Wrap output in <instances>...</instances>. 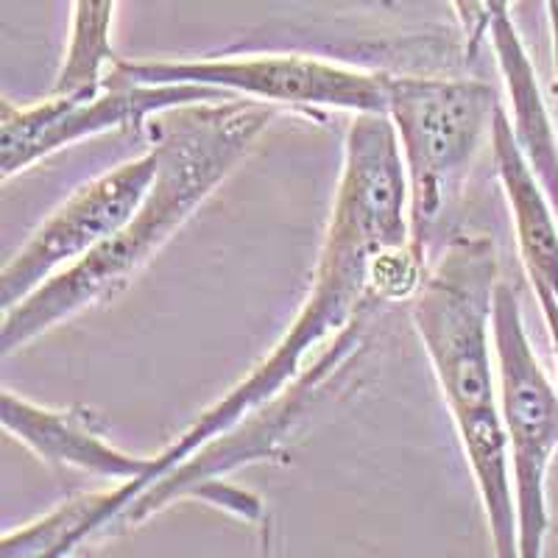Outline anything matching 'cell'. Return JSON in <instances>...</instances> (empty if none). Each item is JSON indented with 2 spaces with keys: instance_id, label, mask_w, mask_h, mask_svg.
<instances>
[{
  "instance_id": "cell-6",
  "label": "cell",
  "mask_w": 558,
  "mask_h": 558,
  "mask_svg": "<svg viewBox=\"0 0 558 558\" xmlns=\"http://www.w3.org/2000/svg\"><path fill=\"white\" fill-rule=\"evenodd\" d=\"M114 76L143 84H202L232 96L266 104L311 109H343L352 114H386L391 76L380 70L343 68L316 57L268 53L241 59H191V62H126L112 64Z\"/></svg>"
},
{
  "instance_id": "cell-5",
  "label": "cell",
  "mask_w": 558,
  "mask_h": 558,
  "mask_svg": "<svg viewBox=\"0 0 558 558\" xmlns=\"http://www.w3.org/2000/svg\"><path fill=\"white\" fill-rule=\"evenodd\" d=\"M495 352L517 497V556L539 558L550 531L545 483L558 452V391L533 352L520 299L508 282L495 293Z\"/></svg>"
},
{
  "instance_id": "cell-4",
  "label": "cell",
  "mask_w": 558,
  "mask_h": 558,
  "mask_svg": "<svg viewBox=\"0 0 558 558\" xmlns=\"http://www.w3.org/2000/svg\"><path fill=\"white\" fill-rule=\"evenodd\" d=\"M497 107L495 87L477 78L391 76L386 114L405 162L411 243L422 257L483 137L492 132Z\"/></svg>"
},
{
  "instance_id": "cell-11",
  "label": "cell",
  "mask_w": 558,
  "mask_h": 558,
  "mask_svg": "<svg viewBox=\"0 0 558 558\" xmlns=\"http://www.w3.org/2000/svg\"><path fill=\"white\" fill-rule=\"evenodd\" d=\"M114 3L118 0H73L70 43L59 64L53 93L98 89L118 62L112 48Z\"/></svg>"
},
{
  "instance_id": "cell-10",
  "label": "cell",
  "mask_w": 558,
  "mask_h": 558,
  "mask_svg": "<svg viewBox=\"0 0 558 558\" xmlns=\"http://www.w3.org/2000/svg\"><path fill=\"white\" fill-rule=\"evenodd\" d=\"M488 39L495 45L497 64L502 70V78L508 84L511 109H514V132L520 140L522 151L531 162L533 173L539 179L542 191L553 207V216L558 221V137L553 129L550 112L542 101L539 84H536V70L527 59L525 45L517 34L511 14H495L488 23Z\"/></svg>"
},
{
  "instance_id": "cell-3",
  "label": "cell",
  "mask_w": 558,
  "mask_h": 558,
  "mask_svg": "<svg viewBox=\"0 0 558 558\" xmlns=\"http://www.w3.org/2000/svg\"><path fill=\"white\" fill-rule=\"evenodd\" d=\"M497 286L495 241L452 235L418 279L411 296V322L425 343L475 475L495 553L514 558V477L492 368Z\"/></svg>"
},
{
  "instance_id": "cell-8",
  "label": "cell",
  "mask_w": 558,
  "mask_h": 558,
  "mask_svg": "<svg viewBox=\"0 0 558 558\" xmlns=\"http://www.w3.org/2000/svg\"><path fill=\"white\" fill-rule=\"evenodd\" d=\"M157 168V151L148 148L143 157L129 159L104 177L82 184L62 207L53 209V216L34 229L26 246L0 271L3 311H12L48 279L76 266L89 252L107 243L148 196Z\"/></svg>"
},
{
  "instance_id": "cell-13",
  "label": "cell",
  "mask_w": 558,
  "mask_h": 558,
  "mask_svg": "<svg viewBox=\"0 0 558 558\" xmlns=\"http://www.w3.org/2000/svg\"><path fill=\"white\" fill-rule=\"evenodd\" d=\"M483 3H486V9H488V17L511 12V0H483Z\"/></svg>"
},
{
  "instance_id": "cell-1",
  "label": "cell",
  "mask_w": 558,
  "mask_h": 558,
  "mask_svg": "<svg viewBox=\"0 0 558 558\" xmlns=\"http://www.w3.org/2000/svg\"><path fill=\"white\" fill-rule=\"evenodd\" d=\"M425 274V257L411 243L408 177L388 114H355L343 143V171L332 204L311 293L277 347L227 397L202 413L171 447L154 456L140 481L118 483L101 495L96 536L134 497L271 405L279 391L302 380L311 352L343 336L393 299H411Z\"/></svg>"
},
{
  "instance_id": "cell-2",
  "label": "cell",
  "mask_w": 558,
  "mask_h": 558,
  "mask_svg": "<svg viewBox=\"0 0 558 558\" xmlns=\"http://www.w3.org/2000/svg\"><path fill=\"white\" fill-rule=\"evenodd\" d=\"M274 114V104L246 96L187 104L154 114L148 132L159 168L148 196L96 252L48 279L12 311H3V357L28 347L64 318L121 296L173 232L202 207L204 198L235 171Z\"/></svg>"
},
{
  "instance_id": "cell-7",
  "label": "cell",
  "mask_w": 558,
  "mask_h": 558,
  "mask_svg": "<svg viewBox=\"0 0 558 558\" xmlns=\"http://www.w3.org/2000/svg\"><path fill=\"white\" fill-rule=\"evenodd\" d=\"M232 93L202 84H143L107 73L98 89L53 93L48 101L20 109L3 101L0 118V177L12 179L39 162L48 154L73 146L84 137L143 129L148 118L187 104L221 101Z\"/></svg>"
},
{
  "instance_id": "cell-12",
  "label": "cell",
  "mask_w": 558,
  "mask_h": 558,
  "mask_svg": "<svg viewBox=\"0 0 558 558\" xmlns=\"http://www.w3.org/2000/svg\"><path fill=\"white\" fill-rule=\"evenodd\" d=\"M547 17H550V32H553V68H556V78H553V101L558 109V0H545Z\"/></svg>"
},
{
  "instance_id": "cell-9",
  "label": "cell",
  "mask_w": 558,
  "mask_h": 558,
  "mask_svg": "<svg viewBox=\"0 0 558 558\" xmlns=\"http://www.w3.org/2000/svg\"><path fill=\"white\" fill-rule=\"evenodd\" d=\"M3 430L37 452L53 466L87 472L104 481H140L151 470L154 456H132L118 450L104 438L101 425L93 411L82 408H45L17 397L12 388H3L0 400Z\"/></svg>"
}]
</instances>
